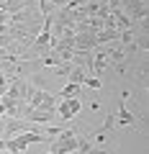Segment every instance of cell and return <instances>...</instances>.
I'll use <instances>...</instances> for the list:
<instances>
[{
    "mask_svg": "<svg viewBox=\"0 0 149 154\" xmlns=\"http://www.w3.org/2000/svg\"><path fill=\"white\" fill-rule=\"evenodd\" d=\"M82 88H90V90H100V88H103V82H100L98 77L88 75V77H85V82H82Z\"/></svg>",
    "mask_w": 149,
    "mask_h": 154,
    "instance_id": "cell-11",
    "label": "cell"
},
{
    "mask_svg": "<svg viewBox=\"0 0 149 154\" xmlns=\"http://www.w3.org/2000/svg\"><path fill=\"white\" fill-rule=\"evenodd\" d=\"M113 126H116V116L110 113V116H105V121H103V126H100V131H103V134H108Z\"/></svg>",
    "mask_w": 149,
    "mask_h": 154,
    "instance_id": "cell-12",
    "label": "cell"
},
{
    "mask_svg": "<svg viewBox=\"0 0 149 154\" xmlns=\"http://www.w3.org/2000/svg\"><path fill=\"white\" fill-rule=\"evenodd\" d=\"M85 154H105V149H100V146H93L90 152H85Z\"/></svg>",
    "mask_w": 149,
    "mask_h": 154,
    "instance_id": "cell-13",
    "label": "cell"
},
{
    "mask_svg": "<svg viewBox=\"0 0 149 154\" xmlns=\"http://www.w3.org/2000/svg\"><path fill=\"white\" fill-rule=\"evenodd\" d=\"M118 41V31L116 28H100L95 33V44L98 46H108V44H116Z\"/></svg>",
    "mask_w": 149,
    "mask_h": 154,
    "instance_id": "cell-5",
    "label": "cell"
},
{
    "mask_svg": "<svg viewBox=\"0 0 149 154\" xmlns=\"http://www.w3.org/2000/svg\"><path fill=\"white\" fill-rule=\"evenodd\" d=\"M54 110H57V116H59V121L67 123L82 110V100L80 98H59V103H57Z\"/></svg>",
    "mask_w": 149,
    "mask_h": 154,
    "instance_id": "cell-2",
    "label": "cell"
},
{
    "mask_svg": "<svg viewBox=\"0 0 149 154\" xmlns=\"http://www.w3.org/2000/svg\"><path fill=\"white\" fill-rule=\"evenodd\" d=\"M82 93V85H72V82H64V88L57 93V98H80Z\"/></svg>",
    "mask_w": 149,
    "mask_h": 154,
    "instance_id": "cell-7",
    "label": "cell"
},
{
    "mask_svg": "<svg viewBox=\"0 0 149 154\" xmlns=\"http://www.w3.org/2000/svg\"><path fill=\"white\" fill-rule=\"evenodd\" d=\"M85 77H88V72H85L82 67H72L70 75H67V82H72V85H82V82H85Z\"/></svg>",
    "mask_w": 149,
    "mask_h": 154,
    "instance_id": "cell-8",
    "label": "cell"
},
{
    "mask_svg": "<svg viewBox=\"0 0 149 154\" xmlns=\"http://www.w3.org/2000/svg\"><path fill=\"white\" fill-rule=\"evenodd\" d=\"M95 33L90 28H82V31L75 33V49H82V51H93L95 49Z\"/></svg>",
    "mask_w": 149,
    "mask_h": 154,
    "instance_id": "cell-4",
    "label": "cell"
},
{
    "mask_svg": "<svg viewBox=\"0 0 149 154\" xmlns=\"http://www.w3.org/2000/svg\"><path fill=\"white\" fill-rule=\"evenodd\" d=\"M72 62H62V64H57V67H51V72H54V77H62V80H67V75H70V69H72Z\"/></svg>",
    "mask_w": 149,
    "mask_h": 154,
    "instance_id": "cell-10",
    "label": "cell"
},
{
    "mask_svg": "<svg viewBox=\"0 0 149 154\" xmlns=\"http://www.w3.org/2000/svg\"><path fill=\"white\" fill-rule=\"evenodd\" d=\"M82 131H72V128H62L59 136L51 139V149L49 152L54 154H75L77 152V136Z\"/></svg>",
    "mask_w": 149,
    "mask_h": 154,
    "instance_id": "cell-1",
    "label": "cell"
},
{
    "mask_svg": "<svg viewBox=\"0 0 149 154\" xmlns=\"http://www.w3.org/2000/svg\"><path fill=\"white\" fill-rule=\"evenodd\" d=\"M116 123H121V126H134V123H136V116H134L131 110L126 108V100H121V105H118Z\"/></svg>",
    "mask_w": 149,
    "mask_h": 154,
    "instance_id": "cell-6",
    "label": "cell"
},
{
    "mask_svg": "<svg viewBox=\"0 0 149 154\" xmlns=\"http://www.w3.org/2000/svg\"><path fill=\"white\" fill-rule=\"evenodd\" d=\"M113 18H116V31H123V28H131V26H134V23H131V18H129L123 11L113 13Z\"/></svg>",
    "mask_w": 149,
    "mask_h": 154,
    "instance_id": "cell-9",
    "label": "cell"
},
{
    "mask_svg": "<svg viewBox=\"0 0 149 154\" xmlns=\"http://www.w3.org/2000/svg\"><path fill=\"white\" fill-rule=\"evenodd\" d=\"M0 154H11V152H5V149H3V152H0Z\"/></svg>",
    "mask_w": 149,
    "mask_h": 154,
    "instance_id": "cell-15",
    "label": "cell"
},
{
    "mask_svg": "<svg viewBox=\"0 0 149 154\" xmlns=\"http://www.w3.org/2000/svg\"><path fill=\"white\" fill-rule=\"evenodd\" d=\"M3 118H5V113H3V105H0V121H3Z\"/></svg>",
    "mask_w": 149,
    "mask_h": 154,
    "instance_id": "cell-14",
    "label": "cell"
},
{
    "mask_svg": "<svg viewBox=\"0 0 149 154\" xmlns=\"http://www.w3.org/2000/svg\"><path fill=\"white\" fill-rule=\"evenodd\" d=\"M121 11L131 18V23H139V21H147L149 16V5L147 0H121Z\"/></svg>",
    "mask_w": 149,
    "mask_h": 154,
    "instance_id": "cell-3",
    "label": "cell"
},
{
    "mask_svg": "<svg viewBox=\"0 0 149 154\" xmlns=\"http://www.w3.org/2000/svg\"><path fill=\"white\" fill-rule=\"evenodd\" d=\"M49 154H54V152H49Z\"/></svg>",
    "mask_w": 149,
    "mask_h": 154,
    "instance_id": "cell-16",
    "label": "cell"
}]
</instances>
